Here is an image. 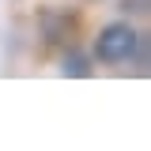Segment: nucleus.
Wrapping results in <instances>:
<instances>
[{
    "label": "nucleus",
    "mask_w": 151,
    "mask_h": 151,
    "mask_svg": "<svg viewBox=\"0 0 151 151\" xmlns=\"http://www.w3.org/2000/svg\"><path fill=\"white\" fill-rule=\"evenodd\" d=\"M140 49H144V38L136 34L132 23H110L94 38V57L102 64H129L132 57H140Z\"/></svg>",
    "instance_id": "1"
},
{
    "label": "nucleus",
    "mask_w": 151,
    "mask_h": 151,
    "mask_svg": "<svg viewBox=\"0 0 151 151\" xmlns=\"http://www.w3.org/2000/svg\"><path fill=\"white\" fill-rule=\"evenodd\" d=\"M42 27H45L49 42H72V30H76V23L68 15H60V12H45L42 15Z\"/></svg>",
    "instance_id": "2"
},
{
    "label": "nucleus",
    "mask_w": 151,
    "mask_h": 151,
    "mask_svg": "<svg viewBox=\"0 0 151 151\" xmlns=\"http://www.w3.org/2000/svg\"><path fill=\"white\" fill-rule=\"evenodd\" d=\"M60 72H64V76H76V79H87L94 68H91V57H87V53L68 49V53H64V60H60Z\"/></svg>",
    "instance_id": "3"
},
{
    "label": "nucleus",
    "mask_w": 151,
    "mask_h": 151,
    "mask_svg": "<svg viewBox=\"0 0 151 151\" xmlns=\"http://www.w3.org/2000/svg\"><path fill=\"white\" fill-rule=\"evenodd\" d=\"M121 12L125 15H144L147 12V0H121Z\"/></svg>",
    "instance_id": "4"
}]
</instances>
